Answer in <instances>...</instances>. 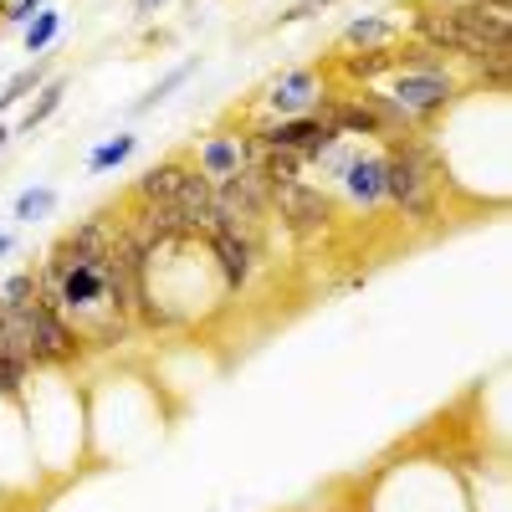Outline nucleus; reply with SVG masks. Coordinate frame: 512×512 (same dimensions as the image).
Listing matches in <instances>:
<instances>
[{
	"label": "nucleus",
	"mask_w": 512,
	"mask_h": 512,
	"mask_svg": "<svg viewBox=\"0 0 512 512\" xmlns=\"http://www.w3.org/2000/svg\"><path fill=\"white\" fill-rule=\"evenodd\" d=\"M379 180L384 195L400 205V216L410 221H431L436 216V159L420 139H395L390 154H379Z\"/></svg>",
	"instance_id": "1"
},
{
	"label": "nucleus",
	"mask_w": 512,
	"mask_h": 512,
	"mask_svg": "<svg viewBox=\"0 0 512 512\" xmlns=\"http://www.w3.org/2000/svg\"><path fill=\"white\" fill-rule=\"evenodd\" d=\"M6 318H11L16 338L26 344L31 364H67V359H77V333L47 297H31V303H21V308H6Z\"/></svg>",
	"instance_id": "2"
},
{
	"label": "nucleus",
	"mask_w": 512,
	"mask_h": 512,
	"mask_svg": "<svg viewBox=\"0 0 512 512\" xmlns=\"http://www.w3.org/2000/svg\"><path fill=\"white\" fill-rule=\"evenodd\" d=\"M451 93H456L451 72H441V67H400V77L390 82V93H384V98H390L395 108H405L420 123V118L441 113L451 103Z\"/></svg>",
	"instance_id": "3"
},
{
	"label": "nucleus",
	"mask_w": 512,
	"mask_h": 512,
	"mask_svg": "<svg viewBox=\"0 0 512 512\" xmlns=\"http://www.w3.org/2000/svg\"><path fill=\"white\" fill-rule=\"evenodd\" d=\"M338 144V134L318 118V113H303V118H277V123H267L262 134H256V149H287V154H297V159H318V154H328Z\"/></svg>",
	"instance_id": "4"
},
{
	"label": "nucleus",
	"mask_w": 512,
	"mask_h": 512,
	"mask_svg": "<svg viewBox=\"0 0 512 512\" xmlns=\"http://www.w3.org/2000/svg\"><path fill=\"white\" fill-rule=\"evenodd\" d=\"M210 256H216V272L226 287H246V277L256 272V256H262V241L256 231H236V226H210Z\"/></svg>",
	"instance_id": "5"
},
{
	"label": "nucleus",
	"mask_w": 512,
	"mask_h": 512,
	"mask_svg": "<svg viewBox=\"0 0 512 512\" xmlns=\"http://www.w3.org/2000/svg\"><path fill=\"white\" fill-rule=\"evenodd\" d=\"M272 210L282 216V226H287L292 236H313V231L328 226V200H323L313 185H303V180L272 190Z\"/></svg>",
	"instance_id": "6"
},
{
	"label": "nucleus",
	"mask_w": 512,
	"mask_h": 512,
	"mask_svg": "<svg viewBox=\"0 0 512 512\" xmlns=\"http://www.w3.org/2000/svg\"><path fill=\"white\" fill-rule=\"evenodd\" d=\"M267 103L282 113V118H303V113H318L323 108V82L318 72H287L267 88Z\"/></svg>",
	"instance_id": "7"
},
{
	"label": "nucleus",
	"mask_w": 512,
	"mask_h": 512,
	"mask_svg": "<svg viewBox=\"0 0 512 512\" xmlns=\"http://www.w3.org/2000/svg\"><path fill=\"white\" fill-rule=\"evenodd\" d=\"M251 154H256V149L241 144L236 134H216V139H205V144H200V164H195V169H200L210 185H221V180L236 175V169L251 164Z\"/></svg>",
	"instance_id": "8"
},
{
	"label": "nucleus",
	"mask_w": 512,
	"mask_h": 512,
	"mask_svg": "<svg viewBox=\"0 0 512 512\" xmlns=\"http://www.w3.org/2000/svg\"><path fill=\"white\" fill-rule=\"evenodd\" d=\"M26 374H31V354H26V344L16 338V328H11L6 308H0V390L16 395Z\"/></svg>",
	"instance_id": "9"
},
{
	"label": "nucleus",
	"mask_w": 512,
	"mask_h": 512,
	"mask_svg": "<svg viewBox=\"0 0 512 512\" xmlns=\"http://www.w3.org/2000/svg\"><path fill=\"white\" fill-rule=\"evenodd\" d=\"M338 180H344V190L359 200V205H379L384 200V180H379V159H338Z\"/></svg>",
	"instance_id": "10"
},
{
	"label": "nucleus",
	"mask_w": 512,
	"mask_h": 512,
	"mask_svg": "<svg viewBox=\"0 0 512 512\" xmlns=\"http://www.w3.org/2000/svg\"><path fill=\"white\" fill-rule=\"evenodd\" d=\"M344 41H349V47H359V52H384V47H395V41H400V21H390V16H364V21H354V26L344 31Z\"/></svg>",
	"instance_id": "11"
},
{
	"label": "nucleus",
	"mask_w": 512,
	"mask_h": 512,
	"mask_svg": "<svg viewBox=\"0 0 512 512\" xmlns=\"http://www.w3.org/2000/svg\"><path fill=\"white\" fill-rule=\"evenodd\" d=\"M180 180H185V164H159V169H149V175L139 180V200L144 205H169L175 190H180Z\"/></svg>",
	"instance_id": "12"
},
{
	"label": "nucleus",
	"mask_w": 512,
	"mask_h": 512,
	"mask_svg": "<svg viewBox=\"0 0 512 512\" xmlns=\"http://www.w3.org/2000/svg\"><path fill=\"white\" fill-rule=\"evenodd\" d=\"M395 62H400L395 47H384V52H354V57L344 62V72H349L354 82H369V77H379L384 67H395Z\"/></svg>",
	"instance_id": "13"
},
{
	"label": "nucleus",
	"mask_w": 512,
	"mask_h": 512,
	"mask_svg": "<svg viewBox=\"0 0 512 512\" xmlns=\"http://www.w3.org/2000/svg\"><path fill=\"white\" fill-rule=\"evenodd\" d=\"M134 134H118V139H108V144H98L93 154H88V169H93V175H103V169H113V164H123L128 154H134Z\"/></svg>",
	"instance_id": "14"
},
{
	"label": "nucleus",
	"mask_w": 512,
	"mask_h": 512,
	"mask_svg": "<svg viewBox=\"0 0 512 512\" xmlns=\"http://www.w3.org/2000/svg\"><path fill=\"white\" fill-rule=\"evenodd\" d=\"M57 26H62L57 11H36V21L26 26V52H47L52 36H57Z\"/></svg>",
	"instance_id": "15"
},
{
	"label": "nucleus",
	"mask_w": 512,
	"mask_h": 512,
	"mask_svg": "<svg viewBox=\"0 0 512 512\" xmlns=\"http://www.w3.org/2000/svg\"><path fill=\"white\" fill-rule=\"evenodd\" d=\"M52 205H57V195H52L47 185H41V190H26V195L16 200V221H41Z\"/></svg>",
	"instance_id": "16"
},
{
	"label": "nucleus",
	"mask_w": 512,
	"mask_h": 512,
	"mask_svg": "<svg viewBox=\"0 0 512 512\" xmlns=\"http://www.w3.org/2000/svg\"><path fill=\"white\" fill-rule=\"evenodd\" d=\"M57 103H62V82H47V88H41V98H36V108L26 113V134L36 123H47L52 113H57Z\"/></svg>",
	"instance_id": "17"
},
{
	"label": "nucleus",
	"mask_w": 512,
	"mask_h": 512,
	"mask_svg": "<svg viewBox=\"0 0 512 512\" xmlns=\"http://www.w3.org/2000/svg\"><path fill=\"white\" fill-rule=\"evenodd\" d=\"M36 88H41V67H26V72H16V77H11V88L0 93V108L21 103V98H26V93H36Z\"/></svg>",
	"instance_id": "18"
},
{
	"label": "nucleus",
	"mask_w": 512,
	"mask_h": 512,
	"mask_svg": "<svg viewBox=\"0 0 512 512\" xmlns=\"http://www.w3.org/2000/svg\"><path fill=\"white\" fill-rule=\"evenodd\" d=\"M190 72H195V62H185V67H175V72H164V82H159V88H154L149 98H139V113H149L154 103H164V98H169V93H175V88H180V82H185Z\"/></svg>",
	"instance_id": "19"
},
{
	"label": "nucleus",
	"mask_w": 512,
	"mask_h": 512,
	"mask_svg": "<svg viewBox=\"0 0 512 512\" xmlns=\"http://www.w3.org/2000/svg\"><path fill=\"white\" fill-rule=\"evenodd\" d=\"M36 297V282L31 277H11L6 282V308H21V303H31Z\"/></svg>",
	"instance_id": "20"
},
{
	"label": "nucleus",
	"mask_w": 512,
	"mask_h": 512,
	"mask_svg": "<svg viewBox=\"0 0 512 512\" xmlns=\"http://www.w3.org/2000/svg\"><path fill=\"white\" fill-rule=\"evenodd\" d=\"M41 11V0H11V11H6V21H31Z\"/></svg>",
	"instance_id": "21"
},
{
	"label": "nucleus",
	"mask_w": 512,
	"mask_h": 512,
	"mask_svg": "<svg viewBox=\"0 0 512 512\" xmlns=\"http://www.w3.org/2000/svg\"><path fill=\"white\" fill-rule=\"evenodd\" d=\"M472 6H487V11H502V16H507V6H512V0H472Z\"/></svg>",
	"instance_id": "22"
},
{
	"label": "nucleus",
	"mask_w": 512,
	"mask_h": 512,
	"mask_svg": "<svg viewBox=\"0 0 512 512\" xmlns=\"http://www.w3.org/2000/svg\"><path fill=\"white\" fill-rule=\"evenodd\" d=\"M159 6H164V0H134V11H139V16H149V11H159Z\"/></svg>",
	"instance_id": "23"
},
{
	"label": "nucleus",
	"mask_w": 512,
	"mask_h": 512,
	"mask_svg": "<svg viewBox=\"0 0 512 512\" xmlns=\"http://www.w3.org/2000/svg\"><path fill=\"white\" fill-rule=\"evenodd\" d=\"M0 149H6V128H0Z\"/></svg>",
	"instance_id": "24"
}]
</instances>
